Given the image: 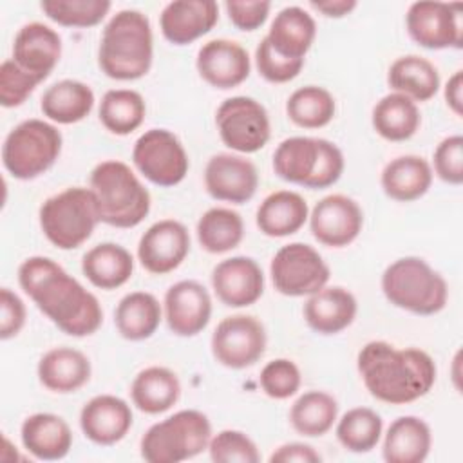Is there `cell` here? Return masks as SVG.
<instances>
[{
	"label": "cell",
	"mask_w": 463,
	"mask_h": 463,
	"mask_svg": "<svg viewBox=\"0 0 463 463\" xmlns=\"http://www.w3.org/2000/svg\"><path fill=\"white\" fill-rule=\"evenodd\" d=\"M18 284L65 335L81 338L99 329L103 322L99 300L56 260L42 255L25 259L18 268Z\"/></svg>",
	"instance_id": "6da1fadb"
},
{
	"label": "cell",
	"mask_w": 463,
	"mask_h": 463,
	"mask_svg": "<svg viewBox=\"0 0 463 463\" xmlns=\"http://www.w3.org/2000/svg\"><path fill=\"white\" fill-rule=\"evenodd\" d=\"M434 172L449 184L463 183V137L459 134L445 137L434 150Z\"/></svg>",
	"instance_id": "7dc6e473"
},
{
	"label": "cell",
	"mask_w": 463,
	"mask_h": 463,
	"mask_svg": "<svg viewBox=\"0 0 463 463\" xmlns=\"http://www.w3.org/2000/svg\"><path fill=\"white\" fill-rule=\"evenodd\" d=\"M98 114L109 132L127 136L141 127L146 105L143 96L132 89H112L103 94Z\"/></svg>",
	"instance_id": "f35d334b"
},
{
	"label": "cell",
	"mask_w": 463,
	"mask_h": 463,
	"mask_svg": "<svg viewBox=\"0 0 463 463\" xmlns=\"http://www.w3.org/2000/svg\"><path fill=\"white\" fill-rule=\"evenodd\" d=\"M212 297L197 280H179L165 293V318L177 336H195L210 322Z\"/></svg>",
	"instance_id": "ac0fdd59"
},
{
	"label": "cell",
	"mask_w": 463,
	"mask_h": 463,
	"mask_svg": "<svg viewBox=\"0 0 463 463\" xmlns=\"http://www.w3.org/2000/svg\"><path fill=\"white\" fill-rule=\"evenodd\" d=\"M208 452L215 463H257L260 459L255 441L248 434L233 429L215 434L208 443Z\"/></svg>",
	"instance_id": "7bdbcfd3"
},
{
	"label": "cell",
	"mask_w": 463,
	"mask_h": 463,
	"mask_svg": "<svg viewBox=\"0 0 463 463\" xmlns=\"http://www.w3.org/2000/svg\"><path fill=\"white\" fill-rule=\"evenodd\" d=\"M430 427L418 416L396 418L383 438V459L387 463H421L430 450Z\"/></svg>",
	"instance_id": "4dcf8cb0"
},
{
	"label": "cell",
	"mask_w": 463,
	"mask_h": 463,
	"mask_svg": "<svg viewBox=\"0 0 463 463\" xmlns=\"http://www.w3.org/2000/svg\"><path fill=\"white\" fill-rule=\"evenodd\" d=\"M221 141L241 154L259 152L269 141V118L264 105L250 96L224 99L215 112Z\"/></svg>",
	"instance_id": "7c38bea8"
},
{
	"label": "cell",
	"mask_w": 463,
	"mask_h": 463,
	"mask_svg": "<svg viewBox=\"0 0 463 463\" xmlns=\"http://www.w3.org/2000/svg\"><path fill=\"white\" fill-rule=\"evenodd\" d=\"M364 213L358 203L344 194L322 197L311 210L309 228L313 237L329 248L351 244L362 232Z\"/></svg>",
	"instance_id": "9a60e30c"
},
{
	"label": "cell",
	"mask_w": 463,
	"mask_h": 463,
	"mask_svg": "<svg viewBox=\"0 0 463 463\" xmlns=\"http://www.w3.org/2000/svg\"><path fill=\"white\" fill-rule=\"evenodd\" d=\"M132 161L141 175L165 188L179 184L190 168L183 143L166 128L143 132L134 143Z\"/></svg>",
	"instance_id": "30bf717a"
},
{
	"label": "cell",
	"mask_w": 463,
	"mask_h": 463,
	"mask_svg": "<svg viewBox=\"0 0 463 463\" xmlns=\"http://www.w3.org/2000/svg\"><path fill=\"white\" fill-rule=\"evenodd\" d=\"M358 304L351 291L340 286H324L309 295L304 304L306 324L318 335H336L349 327Z\"/></svg>",
	"instance_id": "cb8c5ba5"
},
{
	"label": "cell",
	"mask_w": 463,
	"mask_h": 463,
	"mask_svg": "<svg viewBox=\"0 0 463 463\" xmlns=\"http://www.w3.org/2000/svg\"><path fill=\"white\" fill-rule=\"evenodd\" d=\"M195 67L208 85L228 90L246 81L251 63L248 51L241 43L226 38H215L197 51Z\"/></svg>",
	"instance_id": "ffe728a7"
},
{
	"label": "cell",
	"mask_w": 463,
	"mask_h": 463,
	"mask_svg": "<svg viewBox=\"0 0 463 463\" xmlns=\"http://www.w3.org/2000/svg\"><path fill=\"white\" fill-rule=\"evenodd\" d=\"M204 186L217 201L242 204L255 195L259 174L250 159L237 154L219 152L206 163Z\"/></svg>",
	"instance_id": "e0dca14e"
},
{
	"label": "cell",
	"mask_w": 463,
	"mask_h": 463,
	"mask_svg": "<svg viewBox=\"0 0 463 463\" xmlns=\"http://www.w3.org/2000/svg\"><path fill=\"white\" fill-rule=\"evenodd\" d=\"M219 20L213 0H175L163 7L159 25L163 36L174 45H186L204 36Z\"/></svg>",
	"instance_id": "603a6c76"
},
{
	"label": "cell",
	"mask_w": 463,
	"mask_h": 463,
	"mask_svg": "<svg viewBox=\"0 0 463 463\" xmlns=\"http://www.w3.org/2000/svg\"><path fill=\"white\" fill-rule=\"evenodd\" d=\"M383 421L380 414L369 407H354L347 411L336 425V438L349 452H369L380 441Z\"/></svg>",
	"instance_id": "60d3db41"
},
{
	"label": "cell",
	"mask_w": 463,
	"mask_h": 463,
	"mask_svg": "<svg viewBox=\"0 0 463 463\" xmlns=\"http://www.w3.org/2000/svg\"><path fill=\"white\" fill-rule=\"evenodd\" d=\"M445 101L456 116L463 114V71H456L449 78L445 85Z\"/></svg>",
	"instance_id": "816d5d0a"
},
{
	"label": "cell",
	"mask_w": 463,
	"mask_h": 463,
	"mask_svg": "<svg viewBox=\"0 0 463 463\" xmlns=\"http://www.w3.org/2000/svg\"><path fill=\"white\" fill-rule=\"evenodd\" d=\"M81 271L92 286L110 291L130 280L134 273V259L121 244L101 242L83 255Z\"/></svg>",
	"instance_id": "f546056e"
},
{
	"label": "cell",
	"mask_w": 463,
	"mask_h": 463,
	"mask_svg": "<svg viewBox=\"0 0 463 463\" xmlns=\"http://www.w3.org/2000/svg\"><path fill=\"white\" fill-rule=\"evenodd\" d=\"M161 322V304L146 291H132L125 295L114 311L118 333L130 342L150 338Z\"/></svg>",
	"instance_id": "e575fe53"
},
{
	"label": "cell",
	"mask_w": 463,
	"mask_h": 463,
	"mask_svg": "<svg viewBox=\"0 0 463 463\" xmlns=\"http://www.w3.org/2000/svg\"><path fill=\"white\" fill-rule=\"evenodd\" d=\"M275 174L293 184L322 190L335 184L344 172L340 148L322 137L293 136L273 152Z\"/></svg>",
	"instance_id": "5b68a950"
},
{
	"label": "cell",
	"mask_w": 463,
	"mask_h": 463,
	"mask_svg": "<svg viewBox=\"0 0 463 463\" xmlns=\"http://www.w3.org/2000/svg\"><path fill=\"white\" fill-rule=\"evenodd\" d=\"M338 416V402L324 391H307L289 409L291 427L307 438L324 436Z\"/></svg>",
	"instance_id": "74e56055"
},
{
	"label": "cell",
	"mask_w": 463,
	"mask_h": 463,
	"mask_svg": "<svg viewBox=\"0 0 463 463\" xmlns=\"http://www.w3.org/2000/svg\"><path fill=\"white\" fill-rule=\"evenodd\" d=\"M266 329L251 315L222 318L212 333L213 358L228 369H246L259 362L266 351Z\"/></svg>",
	"instance_id": "4fadbf2b"
},
{
	"label": "cell",
	"mask_w": 463,
	"mask_h": 463,
	"mask_svg": "<svg viewBox=\"0 0 463 463\" xmlns=\"http://www.w3.org/2000/svg\"><path fill=\"white\" fill-rule=\"evenodd\" d=\"M260 387L273 400H286L300 387V369L289 358H275L260 371Z\"/></svg>",
	"instance_id": "ee69618b"
},
{
	"label": "cell",
	"mask_w": 463,
	"mask_h": 463,
	"mask_svg": "<svg viewBox=\"0 0 463 463\" xmlns=\"http://www.w3.org/2000/svg\"><path fill=\"white\" fill-rule=\"evenodd\" d=\"M356 367L369 394L383 403L405 405L425 396L436 382V364L418 347L398 349L389 342H367Z\"/></svg>",
	"instance_id": "7a4b0ae2"
},
{
	"label": "cell",
	"mask_w": 463,
	"mask_h": 463,
	"mask_svg": "<svg viewBox=\"0 0 463 463\" xmlns=\"http://www.w3.org/2000/svg\"><path fill=\"white\" fill-rule=\"evenodd\" d=\"M109 0H43L40 4L45 16L63 27L98 25L110 11Z\"/></svg>",
	"instance_id": "b9f144b4"
},
{
	"label": "cell",
	"mask_w": 463,
	"mask_h": 463,
	"mask_svg": "<svg viewBox=\"0 0 463 463\" xmlns=\"http://www.w3.org/2000/svg\"><path fill=\"white\" fill-rule=\"evenodd\" d=\"M387 83L394 92L416 101H429L439 90V72L432 61L418 54L396 58L387 72Z\"/></svg>",
	"instance_id": "d6a6232c"
},
{
	"label": "cell",
	"mask_w": 463,
	"mask_h": 463,
	"mask_svg": "<svg viewBox=\"0 0 463 463\" xmlns=\"http://www.w3.org/2000/svg\"><path fill=\"white\" fill-rule=\"evenodd\" d=\"M315 36L317 24L313 16L298 5H289L275 14L266 40L277 54L288 60H304Z\"/></svg>",
	"instance_id": "484cf974"
},
{
	"label": "cell",
	"mask_w": 463,
	"mask_h": 463,
	"mask_svg": "<svg viewBox=\"0 0 463 463\" xmlns=\"http://www.w3.org/2000/svg\"><path fill=\"white\" fill-rule=\"evenodd\" d=\"M336 110L333 94L318 85L297 89L286 101L288 118L300 128L326 127Z\"/></svg>",
	"instance_id": "ab89813d"
},
{
	"label": "cell",
	"mask_w": 463,
	"mask_h": 463,
	"mask_svg": "<svg viewBox=\"0 0 463 463\" xmlns=\"http://www.w3.org/2000/svg\"><path fill=\"white\" fill-rule=\"evenodd\" d=\"M94 107L92 89L78 80H60L42 96L40 109L43 116L60 125H71L85 119Z\"/></svg>",
	"instance_id": "836d02e7"
},
{
	"label": "cell",
	"mask_w": 463,
	"mask_h": 463,
	"mask_svg": "<svg viewBox=\"0 0 463 463\" xmlns=\"http://www.w3.org/2000/svg\"><path fill=\"white\" fill-rule=\"evenodd\" d=\"M99 221L114 228H134L150 212V194L132 168L116 159L101 161L90 172Z\"/></svg>",
	"instance_id": "277c9868"
},
{
	"label": "cell",
	"mask_w": 463,
	"mask_h": 463,
	"mask_svg": "<svg viewBox=\"0 0 463 463\" xmlns=\"http://www.w3.org/2000/svg\"><path fill=\"white\" fill-rule=\"evenodd\" d=\"M461 5L445 2H414L405 14L409 36L425 49H461Z\"/></svg>",
	"instance_id": "5bb4252c"
},
{
	"label": "cell",
	"mask_w": 463,
	"mask_h": 463,
	"mask_svg": "<svg viewBox=\"0 0 463 463\" xmlns=\"http://www.w3.org/2000/svg\"><path fill=\"white\" fill-rule=\"evenodd\" d=\"M380 183L387 197L400 203H411L429 192L432 184V168L421 156H400L383 166Z\"/></svg>",
	"instance_id": "83f0119b"
},
{
	"label": "cell",
	"mask_w": 463,
	"mask_h": 463,
	"mask_svg": "<svg viewBox=\"0 0 463 463\" xmlns=\"http://www.w3.org/2000/svg\"><path fill=\"white\" fill-rule=\"evenodd\" d=\"M25 304L9 288L0 289V338L9 340L16 336L25 326Z\"/></svg>",
	"instance_id": "c3c4849f"
},
{
	"label": "cell",
	"mask_w": 463,
	"mask_h": 463,
	"mask_svg": "<svg viewBox=\"0 0 463 463\" xmlns=\"http://www.w3.org/2000/svg\"><path fill=\"white\" fill-rule=\"evenodd\" d=\"M20 438L25 450L43 461L61 459L72 447L69 423L52 412H34L27 416L22 421Z\"/></svg>",
	"instance_id": "d4e9b609"
},
{
	"label": "cell",
	"mask_w": 463,
	"mask_h": 463,
	"mask_svg": "<svg viewBox=\"0 0 463 463\" xmlns=\"http://www.w3.org/2000/svg\"><path fill=\"white\" fill-rule=\"evenodd\" d=\"M61 132L43 119L18 123L4 139L2 163L20 181H29L47 172L61 152Z\"/></svg>",
	"instance_id": "9c48e42d"
},
{
	"label": "cell",
	"mask_w": 463,
	"mask_h": 463,
	"mask_svg": "<svg viewBox=\"0 0 463 463\" xmlns=\"http://www.w3.org/2000/svg\"><path fill=\"white\" fill-rule=\"evenodd\" d=\"M197 241L208 253H226L237 248L244 237L241 213L232 208H210L197 221Z\"/></svg>",
	"instance_id": "8d00e7d4"
},
{
	"label": "cell",
	"mask_w": 463,
	"mask_h": 463,
	"mask_svg": "<svg viewBox=\"0 0 463 463\" xmlns=\"http://www.w3.org/2000/svg\"><path fill=\"white\" fill-rule=\"evenodd\" d=\"M40 383L60 394L74 392L90 380V360L78 349L54 347L49 349L38 362Z\"/></svg>",
	"instance_id": "4316f807"
},
{
	"label": "cell",
	"mask_w": 463,
	"mask_h": 463,
	"mask_svg": "<svg viewBox=\"0 0 463 463\" xmlns=\"http://www.w3.org/2000/svg\"><path fill=\"white\" fill-rule=\"evenodd\" d=\"M269 275L280 295L309 297L327 284L331 271L313 246L306 242H291L273 255Z\"/></svg>",
	"instance_id": "8fae6325"
},
{
	"label": "cell",
	"mask_w": 463,
	"mask_h": 463,
	"mask_svg": "<svg viewBox=\"0 0 463 463\" xmlns=\"http://www.w3.org/2000/svg\"><path fill=\"white\" fill-rule=\"evenodd\" d=\"M271 463H318L322 461V456L306 443L291 441L280 445L273 454L269 456Z\"/></svg>",
	"instance_id": "f907efd6"
},
{
	"label": "cell",
	"mask_w": 463,
	"mask_h": 463,
	"mask_svg": "<svg viewBox=\"0 0 463 463\" xmlns=\"http://www.w3.org/2000/svg\"><path fill=\"white\" fill-rule=\"evenodd\" d=\"M255 65L259 74L269 83H286L297 78L304 67V60H288L277 54L266 36L255 49Z\"/></svg>",
	"instance_id": "bcb514c9"
},
{
	"label": "cell",
	"mask_w": 463,
	"mask_h": 463,
	"mask_svg": "<svg viewBox=\"0 0 463 463\" xmlns=\"http://www.w3.org/2000/svg\"><path fill=\"white\" fill-rule=\"evenodd\" d=\"M212 439L206 414L184 409L154 423L143 434L139 450L148 463H179L201 454Z\"/></svg>",
	"instance_id": "ba28073f"
},
{
	"label": "cell",
	"mask_w": 463,
	"mask_h": 463,
	"mask_svg": "<svg viewBox=\"0 0 463 463\" xmlns=\"http://www.w3.org/2000/svg\"><path fill=\"white\" fill-rule=\"evenodd\" d=\"M190 251V233L175 219L154 222L139 239L137 259L141 266L154 275H165L177 269Z\"/></svg>",
	"instance_id": "2e32d148"
},
{
	"label": "cell",
	"mask_w": 463,
	"mask_h": 463,
	"mask_svg": "<svg viewBox=\"0 0 463 463\" xmlns=\"http://www.w3.org/2000/svg\"><path fill=\"white\" fill-rule=\"evenodd\" d=\"M385 298L414 315H436L449 298L445 279L420 257H402L389 264L382 275Z\"/></svg>",
	"instance_id": "8992f818"
},
{
	"label": "cell",
	"mask_w": 463,
	"mask_h": 463,
	"mask_svg": "<svg viewBox=\"0 0 463 463\" xmlns=\"http://www.w3.org/2000/svg\"><path fill=\"white\" fill-rule=\"evenodd\" d=\"M38 217L43 235L60 250L81 246L101 222L96 195L83 186H71L47 197Z\"/></svg>",
	"instance_id": "52a82bcc"
},
{
	"label": "cell",
	"mask_w": 463,
	"mask_h": 463,
	"mask_svg": "<svg viewBox=\"0 0 463 463\" xmlns=\"http://www.w3.org/2000/svg\"><path fill=\"white\" fill-rule=\"evenodd\" d=\"M181 396L177 374L163 365H150L136 374L130 385L132 403L146 414H161L172 409Z\"/></svg>",
	"instance_id": "1f68e13d"
},
{
	"label": "cell",
	"mask_w": 463,
	"mask_h": 463,
	"mask_svg": "<svg viewBox=\"0 0 463 463\" xmlns=\"http://www.w3.org/2000/svg\"><path fill=\"white\" fill-rule=\"evenodd\" d=\"M42 83L29 72H25L13 58L4 60L0 65V103L5 109L20 107Z\"/></svg>",
	"instance_id": "f6af8a7d"
},
{
	"label": "cell",
	"mask_w": 463,
	"mask_h": 463,
	"mask_svg": "<svg viewBox=\"0 0 463 463\" xmlns=\"http://www.w3.org/2000/svg\"><path fill=\"white\" fill-rule=\"evenodd\" d=\"M212 288L224 306L246 307L262 297L264 273L251 257H230L213 268Z\"/></svg>",
	"instance_id": "d6986e66"
},
{
	"label": "cell",
	"mask_w": 463,
	"mask_h": 463,
	"mask_svg": "<svg viewBox=\"0 0 463 463\" xmlns=\"http://www.w3.org/2000/svg\"><path fill=\"white\" fill-rule=\"evenodd\" d=\"M130 405L114 394L90 398L80 412V427L87 439L96 445H114L121 441L132 427Z\"/></svg>",
	"instance_id": "44dd1931"
},
{
	"label": "cell",
	"mask_w": 463,
	"mask_h": 463,
	"mask_svg": "<svg viewBox=\"0 0 463 463\" xmlns=\"http://www.w3.org/2000/svg\"><path fill=\"white\" fill-rule=\"evenodd\" d=\"M309 217L306 199L291 190L269 194L257 208V226L268 237H288L297 233Z\"/></svg>",
	"instance_id": "f1b7e54d"
},
{
	"label": "cell",
	"mask_w": 463,
	"mask_h": 463,
	"mask_svg": "<svg viewBox=\"0 0 463 463\" xmlns=\"http://www.w3.org/2000/svg\"><path fill=\"white\" fill-rule=\"evenodd\" d=\"M60 56L61 38L52 27L29 22L18 29L13 42V60L36 80L43 81L58 65Z\"/></svg>",
	"instance_id": "7402d4cb"
},
{
	"label": "cell",
	"mask_w": 463,
	"mask_h": 463,
	"mask_svg": "<svg viewBox=\"0 0 463 463\" xmlns=\"http://www.w3.org/2000/svg\"><path fill=\"white\" fill-rule=\"evenodd\" d=\"M309 5L327 18H342L349 14L358 4L354 0H311Z\"/></svg>",
	"instance_id": "f5cc1de1"
},
{
	"label": "cell",
	"mask_w": 463,
	"mask_h": 463,
	"mask_svg": "<svg viewBox=\"0 0 463 463\" xmlns=\"http://www.w3.org/2000/svg\"><path fill=\"white\" fill-rule=\"evenodd\" d=\"M154 58L152 27L146 14L136 9L116 13L103 29L98 65L112 80L130 81L143 78Z\"/></svg>",
	"instance_id": "3957f363"
},
{
	"label": "cell",
	"mask_w": 463,
	"mask_h": 463,
	"mask_svg": "<svg viewBox=\"0 0 463 463\" xmlns=\"http://www.w3.org/2000/svg\"><path fill=\"white\" fill-rule=\"evenodd\" d=\"M230 22L241 31H255L259 29L269 14V2H237L230 0L224 4Z\"/></svg>",
	"instance_id": "681fc988"
},
{
	"label": "cell",
	"mask_w": 463,
	"mask_h": 463,
	"mask_svg": "<svg viewBox=\"0 0 463 463\" xmlns=\"http://www.w3.org/2000/svg\"><path fill=\"white\" fill-rule=\"evenodd\" d=\"M373 128L387 141H407L420 128L418 105L400 92L383 96L371 114Z\"/></svg>",
	"instance_id": "d590c367"
}]
</instances>
